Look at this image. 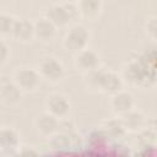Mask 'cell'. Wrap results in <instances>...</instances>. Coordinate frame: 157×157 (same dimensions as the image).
I'll use <instances>...</instances> for the list:
<instances>
[{"mask_svg":"<svg viewBox=\"0 0 157 157\" xmlns=\"http://www.w3.org/2000/svg\"><path fill=\"white\" fill-rule=\"evenodd\" d=\"M45 16L55 25V27L66 26L69 22L74 21L77 16H80V11L77 4L74 2H63L54 4L48 7Z\"/></svg>","mask_w":157,"mask_h":157,"instance_id":"cell-1","label":"cell"},{"mask_svg":"<svg viewBox=\"0 0 157 157\" xmlns=\"http://www.w3.org/2000/svg\"><path fill=\"white\" fill-rule=\"evenodd\" d=\"M40 75L38 70L32 69V67H18L13 72V78L12 81L17 85V87L21 91L25 92H32L36 91L40 83Z\"/></svg>","mask_w":157,"mask_h":157,"instance_id":"cell-2","label":"cell"},{"mask_svg":"<svg viewBox=\"0 0 157 157\" xmlns=\"http://www.w3.org/2000/svg\"><path fill=\"white\" fill-rule=\"evenodd\" d=\"M88 31L82 25L72 26L64 37V47L74 53H77L85 48H87L88 43Z\"/></svg>","mask_w":157,"mask_h":157,"instance_id":"cell-3","label":"cell"},{"mask_svg":"<svg viewBox=\"0 0 157 157\" xmlns=\"http://www.w3.org/2000/svg\"><path fill=\"white\" fill-rule=\"evenodd\" d=\"M38 72L42 78H45L50 82H58L64 77V65L60 60L54 56L43 58L39 63Z\"/></svg>","mask_w":157,"mask_h":157,"instance_id":"cell-4","label":"cell"},{"mask_svg":"<svg viewBox=\"0 0 157 157\" xmlns=\"http://www.w3.org/2000/svg\"><path fill=\"white\" fill-rule=\"evenodd\" d=\"M47 112L58 119H66L70 113V101L66 96L60 93H54L48 97L45 102Z\"/></svg>","mask_w":157,"mask_h":157,"instance_id":"cell-5","label":"cell"},{"mask_svg":"<svg viewBox=\"0 0 157 157\" xmlns=\"http://www.w3.org/2000/svg\"><path fill=\"white\" fill-rule=\"evenodd\" d=\"M10 36L21 43H28L34 38L33 22L27 18H15Z\"/></svg>","mask_w":157,"mask_h":157,"instance_id":"cell-6","label":"cell"},{"mask_svg":"<svg viewBox=\"0 0 157 157\" xmlns=\"http://www.w3.org/2000/svg\"><path fill=\"white\" fill-rule=\"evenodd\" d=\"M36 128L37 131L47 137H52L53 135L59 132L60 129V119H58L56 117L52 115L48 112H44L42 114H39L36 119Z\"/></svg>","mask_w":157,"mask_h":157,"instance_id":"cell-7","label":"cell"},{"mask_svg":"<svg viewBox=\"0 0 157 157\" xmlns=\"http://www.w3.org/2000/svg\"><path fill=\"white\" fill-rule=\"evenodd\" d=\"M74 63H75V66L77 70L88 72V71L98 67L99 56L94 50H92L90 48H85L76 53Z\"/></svg>","mask_w":157,"mask_h":157,"instance_id":"cell-8","label":"cell"},{"mask_svg":"<svg viewBox=\"0 0 157 157\" xmlns=\"http://www.w3.org/2000/svg\"><path fill=\"white\" fill-rule=\"evenodd\" d=\"M110 105H112V109L117 114L121 115L134 108V96L130 92L120 90L113 93L112 99H110Z\"/></svg>","mask_w":157,"mask_h":157,"instance_id":"cell-9","label":"cell"},{"mask_svg":"<svg viewBox=\"0 0 157 157\" xmlns=\"http://www.w3.org/2000/svg\"><path fill=\"white\" fill-rule=\"evenodd\" d=\"M119 119L126 131H141L144 128H146L145 115L141 112H136L134 109L121 114Z\"/></svg>","mask_w":157,"mask_h":157,"instance_id":"cell-10","label":"cell"},{"mask_svg":"<svg viewBox=\"0 0 157 157\" xmlns=\"http://www.w3.org/2000/svg\"><path fill=\"white\" fill-rule=\"evenodd\" d=\"M121 87H123V78L118 74L113 71L102 70L101 78H99V91L113 94L120 91Z\"/></svg>","mask_w":157,"mask_h":157,"instance_id":"cell-11","label":"cell"},{"mask_svg":"<svg viewBox=\"0 0 157 157\" xmlns=\"http://www.w3.org/2000/svg\"><path fill=\"white\" fill-rule=\"evenodd\" d=\"M33 27H34V37L43 42H48L53 39V37L55 36L56 27L47 16L37 18V21L33 22Z\"/></svg>","mask_w":157,"mask_h":157,"instance_id":"cell-12","label":"cell"},{"mask_svg":"<svg viewBox=\"0 0 157 157\" xmlns=\"http://www.w3.org/2000/svg\"><path fill=\"white\" fill-rule=\"evenodd\" d=\"M21 90L13 81H0V102L5 104H15L21 98Z\"/></svg>","mask_w":157,"mask_h":157,"instance_id":"cell-13","label":"cell"},{"mask_svg":"<svg viewBox=\"0 0 157 157\" xmlns=\"http://www.w3.org/2000/svg\"><path fill=\"white\" fill-rule=\"evenodd\" d=\"M20 146L18 132L12 128L0 129V150L2 151H16Z\"/></svg>","mask_w":157,"mask_h":157,"instance_id":"cell-14","label":"cell"},{"mask_svg":"<svg viewBox=\"0 0 157 157\" xmlns=\"http://www.w3.org/2000/svg\"><path fill=\"white\" fill-rule=\"evenodd\" d=\"M77 7L81 16L93 20L102 9V0H77Z\"/></svg>","mask_w":157,"mask_h":157,"instance_id":"cell-15","label":"cell"},{"mask_svg":"<svg viewBox=\"0 0 157 157\" xmlns=\"http://www.w3.org/2000/svg\"><path fill=\"white\" fill-rule=\"evenodd\" d=\"M101 130L103 131V134L108 137V139H120L125 135L126 130L123 126L120 119L115 118V119H110V120H105L101 128Z\"/></svg>","mask_w":157,"mask_h":157,"instance_id":"cell-16","label":"cell"},{"mask_svg":"<svg viewBox=\"0 0 157 157\" xmlns=\"http://www.w3.org/2000/svg\"><path fill=\"white\" fill-rule=\"evenodd\" d=\"M13 22H15V17H12L11 15L0 12V36L10 34Z\"/></svg>","mask_w":157,"mask_h":157,"instance_id":"cell-17","label":"cell"},{"mask_svg":"<svg viewBox=\"0 0 157 157\" xmlns=\"http://www.w3.org/2000/svg\"><path fill=\"white\" fill-rule=\"evenodd\" d=\"M10 55V48L4 39H0V65L6 63Z\"/></svg>","mask_w":157,"mask_h":157,"instance_id":"cell-18","label":"cell"},{"mask_svg":"<svg viewBox=\"0 0 157 157\" xmlns=\"http://www.w3.org/2000/svg\"><path fill=\"white\" fill-rule=\"evenodd\" d=\"M17 153L18 155H22V156H36V155H39V151H37L33 146H18L17 148Z\"/></svg>","mask_w":157,"mask_h":157,"instance_id":"cell-19","label":"cell"},{"mask_svg":"<svg viewBox=\"0 0 157 157\" xmlns=\"http://www.w3.org/2000/svg\"><path fill=\"white\" fill-rule=\"evenodd\" d=\"M146 28H147V33L152 38H155L156 37V17H151L150 20H147Z\"/></svg>","mask_w":157,"mask_h":157,"instance_id":"cell-20","label":"cell"}]
</instances>
